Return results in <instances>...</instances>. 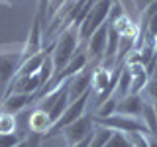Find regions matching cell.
Instances as JSON below:
<instances>
[{"instance_id":"ac0fdd59","label":"cell","mask_w":157,"mask_h":147,"mask_svg":"<svg viewBox=\"0 0 157 147\" xmlns=\"http://www.w3.org/2000/svg\"><path fill=\"white\" fill-rule=\"evenodd\" d=\"M112 134H114L112 130H106V127L94 126V130H92V137H90V145H88V147H104L106 141L110 139Z\"/></svg>"},{"instance_id":"3957f363","label":"cell","mask_w":157,"mask_h":147,"mask_svg":"<svg viewBox=\"0 0 157 147\" xmlns=\"http://www.w3.org/2000/svg\"><path fill=\"white\" fill-rule=\"evenodd\" d=\"M94 126L106 127V130H112V131H120V134H126V135H130V134H145L147 135L149 134L145 124L140 118L122 116V114H114V116H108V118H96Z\"/></svg>"},{"instance_id":"8992f818","label":"cell","mask_w":157,"mask_h":147,"mask_svg":"<svg viewBox=\"0 0 157 147\" xmlns=\"http://www.w3.org/2000/svg\"><path fill=\"white\" fill-rule=\"evenodd\" d=\"M22 47L18 51H4L0 53V94H6L8 86L16 78L20 67H22Z\"/></svg>"},{"instance_id":"603a6c76","label":"cell","mask_w":157,"mask_h":147,"mask_svg":"<svg viewBox=\"0 0 157 147\" xmlns=\"http://www.w3.org/2000/svg\"><path fill=\"white\" fill-rule=\"evenodd\" d=\"M145 90H147V96H149V100H151V102H157V77H155V78H149V82H147Z\"/></svg>"},{"instance_id":"e0dca14e","label":"cell","mask_w":157,"mask_h":147,"mask_svg":"<svg viewBox=\"0 0 157 147\" xmlns=\"http://www.w3.org/2000/svg\"><path fill=\"white\" fill-rule=\"evenodd\" d=\"M118 96H110L108 100H104L102 104H98L92 112V118H108V116H114L116 114V106H118Z\"/></svg>"},{"instance_id":"d6986e66","label":"cell","mask_w":157,"mask_h":147,"mask_svg":"<svg viewBox=\"0 0 157 147\" xmlns=\"http://www.w3.org/2000/svg\"><path fill=\"white\" fill-rule=\"evenodd\" d=\"M16 127H18L16 116L6 114V112H0V134H4V135L16 134Z\"/></svg>"},{"instance_id":"ffe728a7","label":"cell","mask_w":157,"mask_h":147,"mask_svg":"<svg viewBox=\"0 0 157 147\" xmlns=\"http://www.w3.org/2000/svg\"><path fill=\"white\" fill-rule=\"evenodd\" d=\"M104 147H132V143H130V137H128L126 134L114 131V134L110 135V139L106 141Z\"/></svg>"},{"instance_id":"cb8c5ba5","label":"cell","mask_w":157,"mask_h":147,"mask_svg":"<svg viewBox=\"0 0 157 147\" xmlns=\"http://www.w3.org/2000/svg\"><path fill=\"white\" fill-rule=\"evenodd\" d=\"M67 4V0H49V20L59 12V8H63Z\"/></svg>"},{"instance_id":"484cf974","label":"cell","mask_w":157,"mask_h":147,"mask_svg":"<svg viewBox=\"0 0 157 147\" xmlns=\"http://www.w3.org/2000/svg\"><path fill=\"white\" fill-rule=\"evenodd\" d=\"M153 108H155V116H157V102H153Z\"/></svg>"},{"instance_id":"6da1fadb","label":"cell","mask_w":157,"mask_h":147,"mask_svg":"<svg viewBox=\"0 0 157 147\" xmlns=\"http://www.w3.org/2000/svg\"><path fill=\"white\" fill-rule=\"evenodd\" d=\"M51 61L55 67V73L61 71L63 67H67V63L75 57L78 45H81V37H78V26L67 28L63 33L51 41Z\"/></svg>"},{"instance_id":"277c9868","label":"cell","mask_w":157,"mask_h":147,"mask_svg":"<svg viewBox=\"0 0 157 147\" xmlns=\"http://www.w3.org/2000/svg\"><path fill=\"white\" fill-rule=\"evenodd\" d=\"M69 104H71V100H69V81L59 88V90H55V92H51V94H47V96L36 100V108L45 110L53 124L63 116V112L67 110Z\"/></svg>"},{"instance_id":"5bb4252c","label":"cell","mask_w":157,"mask_h":147,"mask_svg":"<svg viewBox=\"0 0 157 147\" xmlns=\"http://www.w3.org/2000/svg\"><path fill=\"white\" fill-rule=\"evenodd\" d=\"M128 69H130V75H132L130 94H141V90H145L147 82H149V75H147L145 67L140 65V63H132V65H128Z\"/></svg>"},{"instance_id":"5b68a950","label":"cell","mask_w":157,"mask_h":147,"mask_svg":"<svg viewBox=\"0 0 157 147\" xmlns=\"http://www.w3.org/2000/svg\"><path fill=\"white\" fill-rule=\"evenodd\" d=\"M90 98H92V92L88 90L86 94H82L81 98H77V100H73L71 104L67 106V110L63 112V116H61V118H59V120L55 122V124L51 126V130H49L47 134L41 137V139H49V137L57 135V134H59V131H61V130H63L65 126L73 124V122H75V120H78L81 116H85V110H86L88 102H90Z\"/></svg>"},{"instance_id":"83f0119b","label":"cell","mask_w":157,"mask_h":147,"mask_svg":"<svg viewBox=\"0 0 157 147\" xmlns=\"http://www.w3.org/2000/svg\"><path fill=\"white\" fill-rule=\"evenodd\" d=\"M67 2H75V0H67Z\"/></svg>"},{"instance_id":"2e32d148","label":"cell","mask_w":157,"mask_h":147,"mask_svg":"<svg viewBox=\"0 0 157 147\" xmlns=\"http://www.w3.org/2000/svg\"><path fill=\"white\" fill-rule=\"evenodd\" d=\"M141 122L145 124L149 135L157 137V116H155V108H153V102H145L144 110H141Z\"/></svg>"},{"instance_id":"d4e9b609","label":"cell","mask_w":157,"mask_h":147,"mask_svg":"<svg viewBox=\"0 0 157 147\" xmlns=\"http://www.w3.org/2000/svg\"><path fill=\"white\" fill-rule=\"evenodd\" d=\"M0 4H4L8 8H16L18 4H22V0H0Z\"/></svg>"},{"instance_id":"52a82bcc","label":"cell","mask_w":157,"mask_h":147,"mask_svg":"<svg viewBox=\"0 0 157 147\" xmlns=\"http://www.w3.org/2000/svg\"><path fill=\"white\" fill-rule=\"evenodd\" d=\"M108 20L102 24L100 28L86 39V57H88V65L90 67H100L102 59H104V51H106V43H108Z\"/></svg>"},{"instance_id":"7a4b0ae2","label":"cell","mask_w":157,"mask_h":147,"mask_svg":"<svg viewBox=\"0 0 157 147\" xmlns=\"http://www.w3.org/2000/svg\"><path fill=\"white\" fill-rule=\"evenodd\" d=\"M114 2H116V0H94L90 12H88V16L85 18V22L81 24V28H78L81 43L86 41V39L108 20V16H110V8H112Z\"/></svg>"},{"instance_id":"9c48e42d","label":"cell","mask_w":157,"mask_h":147,"mask_svg":"<svg viewBox=\"0 0 157 147\" xmlns=\"http://www.w3.org/2000/svg\"><path fill=\"white\" fill-rule=\"evenodd\" d=\"M41 51H43V26L37 18H33L29 33H28L26 41L22 43V59L26 61V59L37 55Z\"/></svg>"},{"instance_id":"7c38bea8","label":"cell","mask_w":157,"mask_h":147,"mask_svg":"<svg viewBox=\"0 0 157 147\" xmlns=\"http://www.w3.org/2000/svg\"><path fill=\"white\" fill-rule=\"evenodd\" d=\"M144 106H145V100H144V96H141V94H128V96H124V98L118 100L116 114L137 118V116H141Z\"/></svg>"},{"instance_id":"7402d4cb","label":"cell","mask_w":157,"mask_h":147,"mask_svg":"<svg viewBox=\"0 0 157 147\" xmlns=\"http://www.w3.org/2000/svg\"><path fill=\"white\" fill-rule=\"evenodd\" d=\"M20 141H22V139H20L16 134H10V135L0 134V147H16Z\"/></svg>"},{"instance_id":"4316f807","label":"cell","mask_w":157,"mask_h":147,"mask_svg":"<svg viewBox=\"0 0 157 147\" xmlns=\"http://www.w3.org/2000/svg\"><path fill=\"white\" fill-rule=\"evenodd\" d=\"M155 57H157V41H155Z\"/></svg>"},{"instance_id":"44dd1931","label":"cell","mask_w":157,"mask_h":147,"mask_svg":"<svg viewBox=\"0 0 157 147\" xmlns=\"http://www.w3.org/2000/svg\"><path fill=\"white\" fill-rule=\"evenodd\" d=\"M36 18L41 22V26H45V22H49V0H37Z\"/></svg>"},{"instance_id":"30bf717a","label":"cell","mask_w":157,"mask_h":147,"mask_svg":"<svg viewBox=\"0 0 157 147\" xmlns=\"http://www.w3.org/2000/svg\"><path fill=\"white\" fill-rule=\"evenodd\" d=\"M92 73H94V67L86 65L81 73H77L75 77L69 81V100H77L82 94H86L90 90V82H92Z\"/></svg>"},{"instance_id":"9a60e30c","label":"cell","mask_w":157,"mask_h":147,"mask_svg":"<svg viewBox=\"0 0 157 147\" xmlns=\"http://www.w3.org/2000/svg\"><path fill=\"white\" fill-rule=\"evenodd\" d=\"M112 78V69H104V67H96L94 73H92V82H90V92L92 96H98L106 90L108 82Z\"/></svg>"},{"instance_id":"8fae6325","label":"cell","mask_w":157,"mask_h":147,"mask_svg":"<svg viewBox=\"0 0 157 147\" xmlns=\"http://www.w3.org/2000/svg\"><path fill=\"white\" fill-rule=\"evenodd\" d=\"M0 112H6V114H20L26 106H29L33 102V94H20V92H12V94L0 98Z\"/></svg>"},{"instance_id":"4fadbf2b","label":"cell","mask_w":157,"mask_h":147,"mask_svg":"<svg viewBox=\"0 0 157 147\" xmlns=\"http://www.w3.org/2000/svg\"><path fill=\"white\" fill-rule=\"evenodd\" d=\"M28 126H29V131H32V134L43 137L49 130H51L53 122H51V118H49V114L45 110H41V108H33V112L28 118Z\"/></svg>"},{"instance_id":"ba28073f","label":"cell","mask_w":157,"mask_h":147,"mask_svg":"<svg viewBox=\"0 0 157 147\" xmlns=\"http://www.w3.org/2000/svg\"><path fill=\"white\" fill-rule=\"evenodd\" d=\"M92 130H94V120H92V116H81L78 120L73 122V124L63 127V130L59 131V135H63L67 147H73V145L81 143L82 139H86V137L92 134Z\"/></svg>"}]
</instances>
